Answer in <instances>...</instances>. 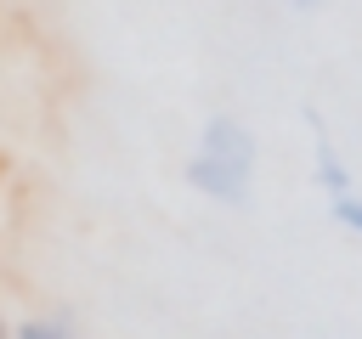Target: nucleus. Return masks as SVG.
I'll return each instance as SVG.
<instances>
[{
	"instance_id": "obj_1",
	"label": "nucleus",
	"mask_w": 362,
	"mask_h": 339,
	"mask_svg": "<svg viewBox=\"0 0 362 339\" xmlns=\"http://www.w3.org/2000/svg\"><path fill=\"white\" fill-rule=\"evenodd\" d=\"M187 186L209 203H243L255 192V136L232 113L204 119L192 153H187Z\"/></svg>"
},
{
	"instance_id": "obj_2",
	"label": "nucleus",
	"mask_w": 362,
	"mask_h": 339,
	"mask_svg": "<svg viewBox=\"0 0 362 339\" xmlns=\"http://www.w3.org/2000/svg\"><path fill=\"white\" fill-rule=\"evenodd\" d=\"M11 339H79V322L68 311H34L11 328Z\"/></svg>"
},
{
	"instance_id": "obj_3",
	"label": "nucleus",
	"mask_w": 362,
	"mask_h": 339,
	"mask_svg": "<svg viewBox=\"0 0 362 339\" xmlns=\"http://www.w3.org/2000/svg\"><path fill=\"white\" fill-rule=\"evenodd\" d=\"M317 181L328 186V198H334V192H351V170H345V158L334 153V141H328L322 130H317Z\"/></svg>"
},
{
	"instance_id": "obj_4",
	"label": "nucleus",
	"mask_w": 362,
	"mask_h": 339,
	"mask_svg": "<svg viewBox=\"0 0 362 339\" xmlns=\"http://www.w3.org/2000/svg\"><path fill=\"white\" fill-rule=\"evenodd\" d=\"M328 215H334L345 232L362 237V192H334V198H328Z\"/></svg>"
},
{
	"instance_id": "obj_5",
	"label": "nucleus",
	"mask_w": 362,
	"mask_h": 339,
	"mask_svg": "<svg viewBox=\"0 0 362 339\" xmlns=\"http://www.w3.org/2000/svg\"><path fill=\"white\" fill-rule=\"evenodd\" d=\"M283 6H294V11H317L322 0H283Z\"/></svg>"
},
{
	"instance_id": "obj_6",
	"label": "nucleus",
	"mask_w": 362,
	"mask_h": 339,
	"mask_svg": "<svg viewBox=\"0 0 362 339\" xmlns=\"http://www.w3.org/2000/svg\"><path fill=\"white\" fill-rule=\"evenodd\" d=\"M0 339H11V328H6V322H0Z\"/></svg>"
}]
</instances>
